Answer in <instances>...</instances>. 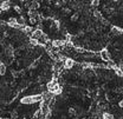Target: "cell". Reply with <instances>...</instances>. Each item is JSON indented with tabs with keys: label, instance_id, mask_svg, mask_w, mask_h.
Returning a JSON list of instances; mask_svg holds the SVG:
<instances>
[{
	"label": "cell",
	"instance_id": "1",
	"mask_svg": "<svg viewBox=\"0 0 123 119\" xmlns=\"http://www.w3.org/2000/svg\"><path fill=\"white\" fill-rule=\"evenodd\" d=\"M99 57H101V58H102L103 60H105V61H109V60H110L109 51H108L107 48H103V50L99 52Z\"/></svg>",
	"mask_w": 123,
	"mask_h": 119
},
{
	"label": "cell",
	"instance_id": "2",
	"mask_svg": "<svg viewBox=\"0 0 123 119\" xmlns=\"http://www.w3.org/2000/svg\"><path fill=\"white\" fill-rule=\"evenodd\" d=\"M44 34H43V31L40 30V28H36V30L32 32V38L33 39H36V40H38L39 38H42Z\"/></svg>",
	"mask_w": 123,
	"mask_h": 119
},
{
	"label": "cell",
	"instance_id": "8",
	"mask_svg": "<svg viewBox=\"0 0 123 119\" xmlns=\"http://www.w3.org/2000/svg\"><path fill=\"white\" fill-rule=\"evenodd\" d=\"M98 4H99L98 1H92V2H91V5H92V6H97Z\"/></svg>",
	"mask_w": 123,
	"mask_h": 119
},
{
	"label": "cell",
	"instance_id": "6",
	"mask_svg": "<svg viewBox=\"0 0 123 119\" xmlns=\"http://www.w3.org/2000/svg\"><path fill=\"white\" fill-rule=\"evenodd\" d=\"M30 44L32 45V46H37V45H38V41H37L36 39H33V38H31V39H30Z\"/></svg>",
	"mask_w": 123,
	"mask_h": 119
},
{
	"label": "cell",
	"instance_id": "3",
	"mask_svg": "<svg viewBox=\"0 0 123 119\" xmlns=\"http://www.w3.org/2000/svg\"><path fill=\"white\" fill-rule=\"evenodd\" d=\"M66 68H71V67H74L75 66V60L71 59V58H66V59L64 60V64H63Z\"/></svg>",
	"mask_w": 123,
	"mask_h": 119
},
{
	"label": "cell",
	"instance_id": "4",
	"mask_svg": "<svg viewBox=\"0 0 123 119\" xmlns=\"http://www.w3.org/2000/svg\"><path fill=\"white\" fill-rule=\"evenodd\" d=\"M65 40H53L52 41V47H64L65 46Z\"/></svg>",
	"mask_w": 123,
	"mask_h": 119
},
{
	"label": "cell",
	"instance_id": "5",
	"mask_svg": "<svg viewBox=\"0 0 123 119\" xmlns=\"http://www.w3.org/2000/svg\"><path fill=\"white\" fill-rule=\"evenodd\" d=\"M11 7V2L10 1H5V2H1L0 4V8L2 10V11H6V10H8Z\"/></svg>",
	"mask_w": 123,
	"mask_h": 119
},
{
	"label": "cell",
	"instance_id": "7",
	"mask_svg": "<svg viewBox=\"0 0 123 119\" xmlns=\"http://www.w3.org/2000/svg\"><path fill=\"white\" fill-rule=\"evenodd\" d=\"M122 32V30H118L117 27H112V33L114 34H118V33H121Z\"/></svg>",
	"mask_w": 123,
	"mask_h": 119
}]
</instances>
